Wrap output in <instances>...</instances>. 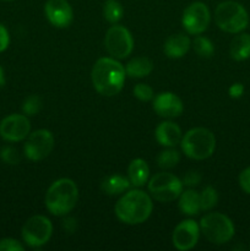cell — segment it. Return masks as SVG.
Returning a JSON list of instances; mask_svg holds the SVG:
<instances>
[{
	"label": "cell",
	"mask_w": 250,
	"mask_h": 251,
	"mask_svg": "<svg viewBox=\"0 0 250 251\" xmlns=\"http://www.w3.org/2000/svg\"><path fill=\"white\" fill-rule=\"evenodd\" d=\"M126 71L114 58H100L95 63L91 78L95 90L104 97H113L123 90Z\"/></svg>",
	"instance_id": "6da1fadb"
},
{
	"label": "cell",
	"mask_w": 250,
	"mask_h": 251,
	"mask_svg": "<svg viewBox=\"0 0 250 251\" xmlns=\"http://www.w3.org/2000/svg\"><path fill=\"white\" fill-rule=\"evenodd\" d=\"M153 203L149 194L142 190H130L115 203L114 212L125 225H141L149 220Z\"/></svg>",
	"instance_id": "7a4b0ae2"
},
{
	"label": "cell",
	"mask_w": 250,
	"mask_h": 251,
	"mask_svg": "<svg viewBox=\"0 0 250 251\" xmlns=\"http://www.w3.org/2000/svg\"><path fill=\"white\" fill-rule=\"evenodd\" d=\"M78 189L74 180L61 178L49 186L46 194V207L54 216H66L75 208Z\"/></svg>",
	"instance_id": "3957f363"
},
{
	"label": "cell",
	"mask_w": 250,
	"mask_h": 251,
	"mask_svg": "<svg viewBox=\"0 0 250 251\" xmlns=\"http://www.w3.org/2000/svg\"><path fill=\"white\" fill-rule=\"evenodd\" d=\"M180 146L186 157L202 161L212 156L215 152L216 137L213 132L206 127H194L181 137Z\"/></svg>",
	"instance_id": "277c9868"
},
{
	"label": "cell",
	"mask_w": 250,
	"mask_h": 251,
	"mask_svg": "<svg viewBox=\"0 0 250 251\" xmlns=\"http://www.w3.org/2000/svg\"><path fill=\"white\" fill-rule=\"evenodd\" d=\"M216 25L227 33H240L247 28L249 16L242 4L237 1H223L215 10Z\"/></svg>",
	"instance_id": "5b68a950"
},
{
	"label": "cell",
	"mask_w": 250,
	"mask_h": 251,
	"mask_svg": "<svg viewBox=\"0 0 250 251\" xmlns=\"http://www.w3.org/2000/svg\"><path fill=\"white\" fill-rule=\"evenodd\" d=\"M199 226L203 237L212 244H225L234 237V225L223 213H207L201 218Z\"/></svg>",
	"instance_id": "8992f818"
},
{
	"label": "cell",
	"mask_w": 250,
	"mask_h": 251,
	"mask_svg": "<svg viewBox=\"0 0 250 251\" xmlns=\"http://www.w3.org/2000/svg\"><path fill=\"white\" fill-rule=\"evenodd\" d=\"M183 181L172 173L162 172L152 176L149 181V191L154 200L159 202H172L183 191Z\"/></svg>",
	"instance_id": "52a82bcc"
},
{
	"label": "cell",
	"mask_w": 250,
	"mask_h": 251,
	"mask_svg": "<svg viewBox=\"0 0 250 251\" xmlns=\"http://www.w3.org/2000/svg\"><path fill=\"white\" fill-rule=\"evenodd\" d=\"M21 234L22 239L28 247H43L49 242L53 234V225L46 216H33L25 222Z\"/></svg>",
	"instance_id": "ba28073f"
},
{
	"label": "cell",
	"mask_w": 250,
	"mask_h": 251,
	"mask_svg": "<svg viewBox=\"0 0 250 251\" xmlns=\"http://www.w3.org/2000/svg\"><path fill=\"white\" fill-rule=\"evenodd\" d=\"M104 47L112 58L125 59L134 49V39L129 29L124 26L114 25L105 33Z\"/></svg>",
	"instance_id": "9c48e42d"
},
{
	"label": "cell",
	"mask_w": 250,
	"mask_h": 251,
	"mask_svg": "<svg viewBox=\"0 0 250 251\" xmlns=\"http://www.w3.org/2000/svg\"><path fill=\"white\" fill-rule=\"evenodd\" d=\"M54 149V136L49 130L39 129L27 136L24 146L25 156L31 161H42L51 153Z\"/></svg>",
	"instance_id": "30bf717a"
},
{
	"label": "cell",
	"mask_w": 250,
	"mask_h": 251,
	"mask_svg": "<svg viewBox=\"0 0 250 251\" xmlns=\"http://www.w3.org/2000/svg\"><path fill=\"white\" fill-rule=\"evenodd\" d=\"M211 21V14L207 5L195 1L189 5L181 16V25L189 34L198 36L207 29Z\"/></svg>",
	"instance_id": "8fae6325"
},
{
	"label": "cell",
	"mask_w": 250,
	"mask_h": 251,
	"mask_svg": "<svg viewBox=\"0 0 250 251\" xmlns=\"http://www.w3.org/2000/svg\"><path fill=\"white\" fill-rule=\"evenodd\" d=\"M31 131V124L25 114H11L0 122V136L9 142L26 139Z\"/></svg>",
	"instance_id": "7c38bea8"
},
{
	"label": "cell",
	"mask_w": 250,
	"mask_h": 251,
	"mask_svg": "<svg viewBox=\"0 0 250 251\" xmlns=\"http://www.w3.org/2000/svg\"><path fill=\"white\" fill-rule=\"evenodd\" d=\"M200 226L194 220L181 221L175 228H174L172 240L175 249L180 251H188L193 249L199 242L200 238Z\"/></svg>",
	"instance_id": "4fadbf2b"
},
{
	"label": "cell",
	"mask_w": 250,
	"mask_h": 251,
	"mask_svg": "<svg viewBox=\"0 0 250 251\" xmlns=\"http://www.w3.org/2000/svg\"><path fill=\"white\" fill-rule=\"evenodd\" d=\"M44 14L56 28H66L74 20V11L66 0H48L44 5Z\"/></svg>",
	"instance_id": "5bb4252c"
},
{
	"label": "cell",
	"mask_w": 250,
	"mask_h": 251,
	"mask_svg": "<svg viewBox=\"0 0 250 251\" xmlns=\"http://www.w3.org/2000/svg\"><path fill=\"white\" fill-rule=\"evenodd\" d=\"M153 110L162 118L173 119L179 117L184 110L180 98L172 92H162L153 97Z\"/></svg>",
	"instance_id": "9a60e30c"
},
{
	"label": "cell",
	"mask_w": 250,
	"mask_h": 251,
	"mask_svg": "<svg viewBox=\"0 0 250 251\" xmlns=\"http://www.w3.org/2000/svg\"><path fill=\"white\" fill-rule=\"evenodd\" d=\"M157 142L164 147H175L181 141V130L175 123L162 122L154 131Z\"/></svg>",
	"instance_id": "2e32d148"
},
{
	"label": "cell",
	"mask_w": 250,
	"mask_h": 251,
	"mask_svg": "<svg viewBox=\"0 0 250 251\" xmlns=\"http://www.w3.org/2000/svg\"><path fill=\"white\" fill-rule=\"evenodd\" d=\"M191 47V41L186 34L176 33L168 37L164 42L163 50L166 55L171 59L183 58Z\"/></svg>",
	"instance_id": "e0dca14e"
},
{
	"label": "cell",
	"mask_w": 250,
	"mask_h": 251,
	"mask_svg": "<svg viewBox=\"0 0 250 251\" xmlns=\"http://www.w3.org/2000/svg\"><path fill=\"white\" fill-rule=\"evenodd\" d=\"M149 176L150 168L145 159L135 158L130 162L129 168H127V179L130 180L131 185L141 188L149 181Z\"/></svg>",
	"instance_id": "ac0fdd59"
},
{
	"label": "cell",
	"mask_w": 250,
	"mask_h": 251,
	"mask_svg": "<svg viewBox=\"0 0 250 251\" xmlns=\"http://www.w3.org/2000/svg\"><path fill=\"white\" fill-rule=\"evenodd\" d=\"M178 207L181 213L186 216H196L201 211L200 205V194L193 189L181 191L179 195Z\"/></svg>",
	"instance_id": "d6986e66"
},
{
	"label": "cell",
	"mask_w": 250,
	"mask_h": 251,
	"mask_svg": "<svg viewBox=\"0 0 250 251\" xmlns=\"http://www.w3.org/2000/svg\"><path fill=\"white\" fill-rule=\"evenodd\" d=\"M130 185H131V183L127 178L120 176V174H113V176H107L100 183V190L105 195L115 196L129 190Z\"/></svg>",
	"instance_id": "ffe728a7"
},
{
	"label": "cell",
	"mask_w": 250,
	"mask_h": 251,
	"mask_svg": "<svg viewBox=\"0 0 250 251\" xmlns=\"http://www.w3.org/2000/svg\"><path fill=\"white\" fill-rule=\"evenodd\" d=\"M126 75L132 78H142L153 71V63L146 56H136L125 66Z\"/></svg>",
	"instance_id": "44dd1931"
},
{
	"label": "cell",
	"mask_w": 250,
	"mask_h": 251,
	"mask_svg": "<svg viewBox=\"0 0 250 251\" xmlns=\"http://www.w3.org/2000/svg\"><path fill=\"white\" fill-rule=\"evenodd\" d=\"M229 54L234 60L243 61L250 58V34L239 33L232 39Z\"/></svg>",
	"instance_id": "7402d4cb"
},
{
	"label": "cell",
	"mask_w": 250,
	"mask_h": 251,
	"mask_svg": "<svg viewBox=\"0 0 250 251\" xmlns=\"http://www.w3.org/2000/svg\"><path fill=\"white\" fill-rule=\"evenodd\" d=\"M124 16V7L118 0H107L103 4V17L109 24L115 25Z\"/></svg>",
	"instance_id": "603a6c76"
},
{
	"label": "cell",
	"mask_w": 250,
	"mask_h": 251,
	"mask_svg": "<svg viewBox=\"0 0 250 251\" xmlns=\"http://www.w3.org/2000/svg\"><path fill=\"white\" fill-rule=\"evenodd\" d=\"M180 161V154L173 147H168V150H164L157 157V164L162 169H172L176 166Z\"/></svg>",
	"instance_id": "cb8c5ba5"
},
{
	"label": "cell",
	"mask_w": 250,
	"mask_h": 251,
	"mask_svg": "<svg viewBox=\"0 0 250 251\" xmlns=\"http://www.w3.org/2000/svg\"><path fill=\"white\" fill-rule=\"evenodd\" d=\"M194 50L196 51L199 56L201 58H211L212 54L215 53V47L213 43L208 38L203 36H199L194 39Z\"/></svg>",
	"instance_id": "d4e9b609"
},
{
	"label": "cell",
	"mask_w": 250,
	"mask_h": 251,
	"mask_svg": "<svg viewBox=\"0 0 250 251\" xmlns=\"http://www.w3.org/2000/svg\"><path fill=\"white\" fill-rule=\"evenodd\" d=\"M218 194L217 190L212 186H206L200 193V205L201 210L208 211L217 205Z\"/></svg>",
	"instance_id": "484cf974"
},
{
	"label": "cell",
	"mask_w": 250,
	"mask_h": 251,
	"mask_svg": "<svg viewBox=\"0 0 250 251\" xmlns=\"http://www.w3.org/2000/svg\"><path fill=\"white\" fill-rule=\"evenodd\" d=\"M42 105H43V102H42L41 97L37 95L28 96L26 100H24V104H22V112H24L25 115H36L41 112Z\"/></svg>",
	"instance_id": "4316f807"
},
{
	"label": "cell",
	"mask_w": 250,
	"mask_h": 251,
	"mask_svg": "<svg viewBox=\"0 0 250 251\" xmlns=\"http://www.w3.org/2000/svg\"><path fill=\"white\" fill-rule=\"evenodd\" d=\"M134 96L141 102H149V100H153L154 93L151 86L146 85V83H137L134 87Z\"/></svg>",
	"instance_id": "83f0119b"
},
{
	"label": "cell",
	"mask_w": 250,
	"mask_h": 251,
	"mask_svg": "<svg viewBox=\"0 0 250 251\" xmlns=\"http://www.w3.org/2000/svg\"><path fill=\"white\" fill-rule=\"evenodd\" d=\"M0 158L7 164H17L20 162V154L14 147L5 146L0 151Z\"/></svg>",
	"instance_id": "f1b7e54d"
},
{
	"label": "cell",
	"mask_w": 250,
	"mask_h": 251,
	"mask_svg": "<svg viewBox=\"0 0 250 251\" xmlns=\"http://www.w3.org/2000/svg\"><path fill=\"white\" fill-rule=\"evenodd\" d=\"M25 248L19 240L14 238L0 239V251H24Z\"/></svg>",
	"instance_id": "f546056e"
},
{
	"label": "cell",
	"mask_w": 250,
	"mask_h": 251,
	"mask_svg": "<svg viewBox=\"0 0 250 251\" xmlns=\"http://www.w3.org/2000/svg\"><path fill=\"white\" fill-rule=\"evenodd\" d=\"M181 181H183V185L193 188V186H196L201 181V174L198 173V172L190 171L184 176L183 180Z\"/></svg>",
	"instance_id": "4dcf8cb0"
},
{
	"label": "cell",
	"mask_w": 250,
	"mask_h": 251,
	"mask_svg": "<svg viewBox=\"0 0 250 251\" xmlns=\"http://www.w3.org/2000/svg\"><path fill=\"white\" fill-rule=\"evenodd\" d=\"M239 185L247 194H250V167L245 168L239 176Z\"/></svg>",
	"instance_id": "1f68e13d"
},
{
	"label": "cell",
	"mask_w": 250,
	"mask_h": 251,
	"mask_svg": "<svg viewBox=\"0 0 250 251\" xmlns=\"http://www.w3.org/2000/svg\"><path fill=\"white\" fill-rule=\"evenodd\" d=\"M10 44V36L4 25L0 24V53L6 50Z\"/></svg>",
	"instance_id": "d6a6232c"
},
{
	"label": "cell",
	"mask_w": 250,
	"mask_h": 251,
	"mask_svg": "<svg viewBox=\"0 0 250 251\" xmlns=\"http://www.w3.org/2000/svg\"><path fill=\"white\" fill-rule=\"evenodd\" d=\"M243 93H244V86L239 82L233 83V85L228 88V95H229L230 98H234V100L242 97Z\"/></svg>",
	"instance_id": "836d02e7"
},
{
	"label": "cell",
	"mask_w": 250,
	"mask_h": 251,
	"mask_svg": "<svg viewBox=\"0 0 250 251\" xmlns=\"http://www.w3.org/2000/svg\"><path fill=\"white\" fill-rule=\"evenodd\" d=\"M63 226H64V229H65L66 232L73 233L74 230H75V228H76L75 220H74V218H66V220L64 221Z\"/></svg>",
	"instance_id": "e575fe53"
},
{
	"label": "cell",
	"mask_w": 250,
	"mask_h": 251,
	"mask_svg": "<svg viewBox=\"0 0 250 251\" xmlns=\"http://www.w3.org/2000/svg\"><path fill=\"white\" fill-rule=\"evenodd\" d=\"M5 85V75H4V70L0 66V87Z\"/></svg>",
	"instance_id": "d590c367"
},
{
	"label": "cell",
	"mask_w": 250,
	"mask_h": 251,
	"mask_svg": "<svg viewBox=\"0 0 250 251\" xmlns=\"http://www.w3.org/2000/svg\"><path fill=\"white\" fill-rule=\"evenodd\" d=\"M6 1H11V0H6Z\"/></svg>",
	"instance_id": "8d00e7d4"
}]
</instances>
